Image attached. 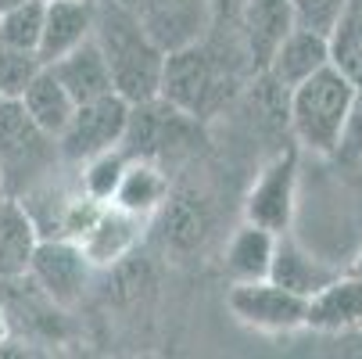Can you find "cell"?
I'll return each mask as SVG.
<instances>
[{
  "mask_svg": "<svg viewBox=\"0 0 362 359\" xmlns=\"http://www.w3.org/2000/svg\"><path fill=\"white\" fill-rule=\"evenodd\" d=\"M93 40H97L100 55H105V62H108L112 86H115L119 97H126L129 105L158 97L165 50L144 33V25L136 22L129 4H119V0H97Z\"/></svg>",
  "mask_w": 362,
  "mask_h": 359,
  "instance_id": "obj_1",
  "label": "cell"
},
{
  "mask_svg": "<svg viewBox=\"0 0 362 359\" xmlns=\"http://www.w3.org/2000/svg\"><path fill=\"white\" fill-rule=\"evenodd\" d=\"M65 166L58 137L29 119L18 97H0V180L4 194L25 198Z\"/></svg>",
  "mask_w": 362,
  "mask_h": 359,
  "instance_id": "obj_2",
  "label": "cell"
},
{
  "mask_svg": "<svg viewBox=\"0 0 362 359\" xmlns=\"http://www.w3.org/2000/svg\"><path fill=\"white\" fill-rule=\"evenodd\" d=\"M351 86L355 83L334 65H323L320 72L291 86V105H287L291 133L305 151H316V155H334L337 151Z\"/></svg>",
  "mask_w": 362,
  "mask_h": 359,
  "instance_id": "obj_3",
  "label": "cell"
},
{
  "mask_svg": "<svg viewBox=\"0 0 362 359\" xmlns=\"http://www.w3.org/2000/svg\"><path fill=\"white\" fill-rule=\"evenodd\" d=\"M158 97L187 119H209L230 97L226 65L204 47V40L180 47V50H169L165 65H162Z\"/></svg>",
  "mask_w": 362,
  "mask_h": 359,
  "instance_id": "obj_4",
  "label": "cell"
},
{
  "mask_svg": "<svg viewBox=\"0 0 362 359\" xmlns=\"http://www.w3.org/2000/svg\"><path fill=\"white\" fill-rule=\"evenodd\" d=\"M126 122H129V101L119 97L115 90L100 93L93 101H83V105H76L69 126L58 133L62 159L79 166L108 147H122Z\"/></svg>",
  "mask_w": 362,
  "mask_h": 359,
  "instance_id": "obj_5",
  "label": "cell"
},
{
  "mask_svg": "<svg viewBox=\"0 0 362 359\" xmlns=\"http://www.w3.org/2000/svg\"><path fill=\"white\" fill-rule=\"evenodd\" d=\"M230 313L266 334H284V331H298L305 327V313H308V298L294 295L287 287H280L276 280L262 277V280H233L230 295H226Z\"/></svg>",
  "mask_w": 362,
  "mask_h": 359,
  "instance_id": "obj_6",
  "label": "cell"
},
{
  "mask_svg": "<svg viewBox=\"0 0 362 359\" xmlns=\"http://www.w3.org/2000/svg\"><path fill=\"white\" fill-rule=\"evenodd\" d=\"M29 280L62 309L76 305L83 298V287L90 280V259L83 255L76 237H40L33 263H29Z\"/></svg>",
  "mask_w": 362,
  "mask_h": 359,
  "instance_id": "obj_7",
  "label": "cell"
},
{
  "mask_svg": "<svg viewBox=\"0 0 362 359\" xmlns=\"http://www.w3.org/2000/svg\"><path fill=\"white\" fill-rule=\"evenodd\" d=\"M129 8H133L136 22L144 25V33L165 55L209 40V33L216 25L209 0H133Z\"/></svg>",
  "mask_w": 362,
  "mask_h": 359,
  "instance_id": "obj_8",
  "label": "cell"
},
{
  "mask_svg": "<svg viewBox=\"0 0 362 359\" xmlns=\"http://www.w3.org/2000/svg\"><path fill=\"white\" fill-rule=\"evenodd\" d=\"M294 183H298V155L294 151H280V155L258 173L247 205H244V220L266 227L273 234H284L294 216Z\"/></svg>",
  "mask_w": 362,
  "mask_h": 359,
  "instance_id": "obj_9",
  "label": "cell"
},
{
  "mask_svg": "<svg viewBox=\"0 0 362 359\" xmlns=\"http://www.w3.org/2000/svg\"><path fill=\"white\" fill-rule=\"evenodd\" d=\"M323 65H330L327 36H320V33H313V29H301V25H291V29L284 33V40L273 47V55L266 58L262 72H266L276 86L291 90V86H298L301 79H308L313 72H320Z\"/></svg>",
  "mask_w": 362,
  "mask_h": 359,
  "instance_id": "obj_10",
  "label": "cell"
},
{
  "mask_svg": "<svg viewBox=\"0 0 362 359\" xmlns=\"http://www.w3.org/2000/svg\"><path fill=\"white\" fill-rule=\"evenodd\" d=\"M93 15H97V0H47L43 4V36H40L43 65L69 55L83 40H90Z\"/></svg>",
  "mask_w": 362,
  "mask_h": 359,
  "instance_id": "obj_11",
  "label": "cell"
},
{
  "mask_svg": "<svg viewBox=\"0 0 362 359\" xmlns=\"http://www.w3.org/2000/svg\"><path fill=\"white\" fill-rule=\"evenodd\" d=\"M40 241V227L22 198H0V280H15L29 273L33 251Z\"/></svg>",
  "mask_w": 362,
  "mask_h": 359,
  "instance_id": "obj_12",
  "label": "cell"
},
{
  "mask_svg": "<svg viewBox=\"0 0 362 359\" xmlns=\"http://www.w3.org/2000/svg\"><path fill=\"white\" fill-rule=\"evenodd\" d=\"M47 69L58 76V83L72 93L76 105H83V101H93L100 93H112V72H108V62L105 55H100L97 40H83L79 47H72L69 55L47 62Z\"/></svg>",
  "mask_w": 362,
  "mask_h": 359,
  "instance_id": "obj_13",
  "label": "cell"
},
{
  "mask_svg": "<svg viewBox=\"0 0 362 359\" xmlns=\"http://www.w3.org/2000/svg\"><path fill=\"white\" fill-rule=\"evenodd\" d=\"M136 227H140L136 216L115 209V205H100V212L90 220V227L76 241H79L83 255L90 259V266H112L133 248Z\"/></svg>",
  "mask_w": 362,
  "mask_h": 359,
  "instance_id": "obj_14",
  "label": "cell"
},
{
  "mask_svg": "<svg viewBox=\"0 0 362 359\" xmlns=\"http://www.w3.org/2000/svg\"><path fill=\"white\" fill-rule=\"evenodd\" d=\"M305 327L316 331H351L362 327V277H334L327 287H320L308 298Z\"/></svg>",
  "mask_w": 362,
  "mask_h": 359,
  "instance_id": "obj_15",
  "label": "cell"
},
{
  "mask_svg": "<svg viewBox=\"0 0 362 359\" xmlns=\"http://www.w3.org/2000/svg\"><path fill=\"white\" fill-rule=\"evenodd\" d=\"M240 29L251 62L262 69L273 47L284 40V33L294 25L291 22V0H244L240 4Z\"/></svg>",
  "mask_w": 362,
  "mask_h": 359,
  "instance_id": "obj_16",
  "label": "cell"
},
{
  "mask_svg": "<svg viewBox=\"0 0 362 359\" xmlns=\"http://www.w3.org/2000/svg\"><path fill=\"white\" fill-rule=\"evenodd\" d=\"M165 201H169V180H165V173L154 166L151 159H133L129 155L126 173H122V180L115 187L112 205H115V209H122V212H129V216H136V220H144L154 209H162Z\"/></svg>",
  "mask_w": 362,
  "mask_h": 359,
  "instance_id": "obj_17",
  "label": "cell"
},
{
  "mask_svg": "<svg viewBox=\"0 0 362 359\" xmlns=\"http://www.w3.org/2000/svg\"><path fill=\"white\" fill-rule=\"evenodd\" d=\"M273 248H276L273 230L244 220L226 241L223 266L233 280H262L269 277V266H273Z\"/></svg>",
  "mask_w": 362,
  "mask_h": 359,
  "instance_id": "obj_18",
  "label": "cell"
},
{
  "mask_svg": "<svg viewBox=\"0 0 362 359\" xmlns=\"http://www.w3.org/2000/svg\"><path fill=\"white\" fill-rule=\"evenodd\" d=\"M269 280H276L280 287L313 298L320 287H327L334 280V273L327 266H320L313 255L301 244H294L291 237L276 234V248H273V266H269Z\"/></svg>",
  "mask_w": 362,
  "mask_h": 359,
  "instance_id": "obj_19",
  "label": "cell"
},
{
  "mask_svg": "<svg viewBox=\"0 0 362 359\" xmlns=\"http://www.w3.org/2000/svg\"><path fill=\"white\" fill-rule=\"evenodd\" d=\"M22 108L29 112V119L36 122V126H43L47 133H62L65 126H69V119H72V112H76V101H72V93L58 83V76L50 72L47 65L36 72V79L22 90Z\"/></svg>",
  "mask_w": 362,
  "mask_h": 359,
  "instance_id": "obj_20",
  "label": "cell"
},
{
  "mask_svg": "<svg viewBox=\"0 0 362 359\" xmlns=\"http://www.w3.org/2000/svg\"><path fill=\"white\" fill-rule=\"evenodd\" d=\"M330 65L341 69L351 83H362V0H344V8L327 33Z\"/></svg>",
  "mask_w": 362,
  "mask_h": 359,
  "instance_id": "obj_21",
  "label": "cell"
},
{
  "mask_svg": "<svg viewBox=\"0 0 362 359\" xmlns=\"http://www.w3.org/2000/svg\"><path fill=\"white\" fill-rule=\"evenodd\" d=\"M126 162H129V155H126L122 147H108V151H100V155L79 162V166H83L79 190H83L86 198L100 201V205H112L115 187H119L122 173H126Z\"/></svg>",
  "mask_w": 362,
  "mask_h": 359,
  "instance_id": "obj_22",
  "label": "cell"
},
{
  "mask_svg": "<svg viewBox=\"0 0 362 359\" xmlns=\"http://www.w3.org/2000/svg\"><path fill=\"white\" fill-rule=\"evenodd\" d=\"M43 4L47 0H25L8 11H0V43L36 50L40 55V36H43Z\"/></svg>",
  "mask_w": 362,
  "mask_h": 359,
  "instance_id": "obj_23",
  "label": "cell"
},
{
  "mask_svg": "<svg viewBox=\"0 0 362 359\" xmlns=\"http://www.w3.org/2000/svg\"><path fill=\"white\" fill-rule=\"evenodd\" d=\"M43 58L36 50H18L0 43V97H22V90L36 79Z\"/></svg>",
  "mask_w": 362,
  "mask_h": 359,
  "instance_id": "obj_24",
  "label": "cell"
},
{
  "mask_svg": "<svg viewBox=\"0 0 362 359\" xmlns=\"http://www.w3.org/2000/svg\"><path fill=\"white\" fill-rule=\"evenodd\" d=\"M344 8V0H291V22L327 36Z\"/></svg>",
  "mask_w": 362,
  "mask_h": 359,
  "instance_id": "obj_25",
  "label": "cell"
},
{
  "mask_svg": "<svg viewBox=\"0 0 362 359\" xmlns=\"http://www.w3.org/2000/svg\"><path fill=\"white\" fill-rule=\"evenodd\" d=\"M337 159H362V83L351 86V101H348V112H344V126L337 137Z\"/></svg>",
  "mask_w": 362,
  "mask_h": 359,
  "instance_id": "obj_26",
  "label": "cell"
},
{
  "mask_svg": "<svg viewBox=\"0 0 362 359\" xmlns=\"http://www.w3.org/2000/svg\"><path fill=\"white\" fill-rule=\"evenodd\" d=\"M240 4L244 0H209V8H212V18L216 22H237L240 18Z\"/></svg>",
  "mask_w": 362,
  "mask_h": 359,
  "instance_id": "obj_27",
  "label": "cell"
},
{
  "mask_svg": "<svg viewBox=\"0 0 362 359\" xmlns=\"http://www.w3.org/2000/svg\"><path fill=\"white\" fill-rule=\"evenodd\" d=\"M11 338V320H8V309H4V302H0V348L8 345Z\"/></svg>",
  "mask_w": 362,
  "mask_h": 359,
  "instance_id": "obj_28",
  "label": "cell"
},
{
  "mask_svg": "<svg viewBox=\"0 0 362 359\" xmlns=\"http://www.w3.org/2000/svg\"><path fill=\"white\" fill-rule=\"evenodd\" d=\"M15 4H25V0H0V11H8V8H15Z\"/></svg>",
  "mask_w": 362,
  "mask_h": 359,
  "instance_id": "obj_29",
  "label": "cell"
},
{
  "mask_svg": "<svg viewBox=\"0 0 362 359\" xmlns=\"http://www.w3.org/2000/svg\"><path fill=\"white\" fill-rule=\"evenodd\" d=\"M355 273H358V277H362V255H358V263H355Z\"/></svg>",
  "mask_w": 362,
  "mask_h": 359,
  "instance_id": "obj_30",
  "label": "cell"
},
{
  "mask_svg": "<svg viewBox=\"0 0 362 359\" xmlns=\"http://www.w3.org/2000/svg\"><path fill=\"white\" fill-rule=\"evenodd\" d=\"M0 198H4V180H0Z\"/></svg>",
  "mask_w": 362,
  "mask_h": 359,
  "instance_id": "obj_31",
  "label": "cell"
},
{
  "mask_svg": "<svg viewBox=\"0 0 362 359\" xmlns=\"http://www.w3.org/2000/svg\"><path fill=\"white\" fill-rule=\"evenodd\" d=\"M119 4H133V0H119Z\"/></svg>",
  "mask_w": 362,
  "mask_h": 359,
  "instance_id": "obj_32",
  "label": "cell"
}]
</instances>
